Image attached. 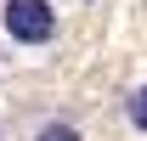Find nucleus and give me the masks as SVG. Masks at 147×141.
I'll list each match as a JSON object with an SVG mask.
<instances>
[{
  "label": "nucleus",
  "instance_id": "1",
  "mask_svg": "<svg viewBox=\"0 0 147 141\" xmlns=\"http://www.w3.org/2000/svg\"><path fill=\"white\" fill-rule=\"evenodd\" d=\"M0 34L17 51H51L62 34L57 0H0Z\"/></svg>",
  "mask_w": 147,
  "mask_h": 141
},
{
  "label": "nucleus",
  "instance_id": "2",
  "mask_svg": "<svg viewBox=\"0 0 147 141\" xmlns=\"http://www.w3.org/2000/svg\"><path fill=\"white\" fill-rule=\"evenodd\" d=\"M34 141H85V136L68 119H45V124H34Z\"/></svg>",
  "mask_w": 147,
  "mask_h": 141
},
{
  "label": "nucleus",
  "instance_id": "3",
  "mask_svg": "<svg viewBox=\"0 0 147 141\" xmlns=\"http://www.w3.org/2000/svg\"><path fill=\"white\" fill-rule=\"evenodd\" d=\"M125 124L147 136V85H136V90L125 96Z\"/></svg>",
  "mask_w": 147,
  "mask_h": 141
},
{
  "label": "nucleus",
  "instance_id": "4",
  "mask_svg": "<svg viewBox=\"0 0 147 141\" xmlns=\"http://www.w3.org/2000/svg\"><path fill=\"white\" fill-rule=\"evenodd\" d=\"M0 141H6V130H0Z\"/></svg>",
  "mask_w": 147,
  "mask_h": 141
}]
</instances>
